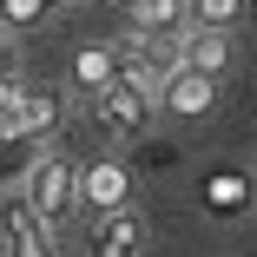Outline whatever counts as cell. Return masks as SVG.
Wrapping results in <instances>:
<instances>
[{
    "instance_id": "1",
    "label": "cell",
    "mask_w": 257,
    "mask_h": 257,
    "mask_svg": "<svg viewBox=\"0 0 257 257\" xmlns=\"http://www.w3.org/2000/svg\"><path fill=\"white\" fill-rule=\"evenodd\" d=\"M73 185H79V165L73 159H60V152H40V159L27 165V211L46 224V231H60L73 211H79V204H73Z\"/></svg>"
},
{
    "instance_id": "2",
    "label": "cell",
    "mask_w": 257,
    "mask_h": 257,
    "mask_svg": "<svg viewBox=\"0 0 257 257\" xmlns=\"http://www.w3.org/2000/svg\"><path fill=\"white\" fill-rule=\"evenodd\" d=\"M125 198H132V172H125L119 159L86 165V172H79V185H73V204H79V211H92V218L125 211Z\"/></svg>"
},
{
    "instance_id": "3",
    "label": "cell",
    "mask_w": 257,
    "mask_h": 257,
    "mask_svg": "<svg viewBox=\"0 0 257 257\" xmlns=\"http://www.w3.org/2000/svg\"><path fill=\"white\" fill-rule=\"evenodd\" d=\"M86 257H145V218L132 211H106L92 231H86Z\"/></svg>"
},
{
    "instance_id": "4",
    "label": "cell",
    "mask_w": 257,
    "mask_h": 257,
    "mask_svg": "<svg viewBox=\"0 0 257 257\" xmlns=\"http://www.w3.org/2000/svg\"><path fill=\"white\" fill-rule=\"evenodd\" d=\"M172 66L178 73H204V79H218L231 66V33H204V27H185L178 46H172Z\"/></svg>"
},
{
    "instance_id": "5",
    "label": "cell",
    "mask_w": 257,
    "mask_h": 257,
    "mask_svg": "<svg viewBox=\"0 0 257 257\" xmlns=\"http://www.w3.org/2000/svg\"><path fill=\"white\" fill-rule=\"evenodd\" d=\"M159 106L172 112V119H204L218 106V79H204V73H165V86H159Z\"/></svg>"
},
{
    "instance_id": "6",
    "label": "cell",
    "mask_w": 257,
    "mask_h": 257,
    "mask_svg": "<svg viewBox=\"0 0 257 257\" xmlns=\"http://www.w3.org/2000/svg\"><path fill=\"white\" fill-rule=\"evenodd\" d=\"M99 125H106L112 139H139L152 125V99L139 86H106L99 92Z\"/></svg>"
},
{
    "instance_id": "7",
    "label": "cell",
    "mask_w": 257,
    "mask_h": 257,
    "mask_svg": "<svg viewBox=\"0 0 257 257\" xmlns=\"http://www.w3.org/2000/svg\"><path fill=\"white\" fill-rule=\"evenodd\" d=\"M0 231H7V257H60L53 231H46V224L27 211V198H20V191L7 198V224H0Z\"/></svg>"
},
{
    "instance_id": "8",
    "label": "cell",
    "mask_w": 257,
    "mask_h": 257,
    "mask_svg": "<svg viewBox=\"0 0 257 257\" xmlns=\"http://www.w3.org/2000/svg\"><path fill=\"white\" fill-rule=\"evenodd\" d=\"M60 112H66V99L53 86H20V139H53Z\"/></svg>"
},
{
    "instance_id": "9",
    "label": "cell",
    "mask_w": 257,
    "mask_h": 257,
    "mask_svg": "<svg viewBox=\"0 0 257 257\" xmlns=\"http://www.w3.org/2000/svg\"><path fill=\"white\" fill-rule=\"evenodd\" d=\"M73 86L86 99H99L106 86H119V53L112 46H79V60H73Z\"/></svg>"
},
{
    "instance_id": "10",
    "label": "cell",
    "mask_w": 257,
    "mask_h": 257,
    "mask_svg": "<svg viewBox=\"0 0 257 257\" xmlns=\"http://www.w3.org/2000/svg\"><path fill=\"white\" fill-rule=\"evenodd\" d=\"M165 33H185V0H145L132 14V40H165Z\"/></svg>"
},
{
    "instance_id": "11",
    "label": "cell",
    "mask_w": 257,
    "mask_h": 257,
    "mask_svg": "<svg viewBox=\"0 0 257 257\" xmlns=\"http://www.w3.org/2000/svg\"><path fill=\"white\" fill-rule=\"evenodd\" d=\"M53 7L60 0H0V27L7 33H33V27L53 20Z\"/></svg>"
},
{
    "instance_id": "12",
    "label": "cell",
    "mask_w": 257,
    "mask_h": 257,
    "mask_svg": "<svg viewBox=\"0 0 257 257\" xmlns=\"http://www.w3.org/2000/svg\"><path fill=\"white\" fill-rule=\"evenodd\" d=\"M185 14H191V27H204V33H231V20L244 14V0H185Z\"/></svg>"
},
{
    "instance_id": "13",
    "label": "cell",
    "mask_w": 257,
    "mask_h": 257,
    "mask_svg": "<svg viewBox=\"0 0 257 257\" xmlns=\"http://www.w3.org/2000/svg\"><path fill=\"white\" fill-rule=\"evenodd\" d=\"M0 139H20V79L0 86Z\"/></svg>"
},
{
    "instance_id": "14",
    "label": "cell",
    "mask_w": 257,
    "mask_h": 257,
    "mask_svg": "<svg viewBox=\"0 0 257 257\" xmlns=\"http://www.w3.org/2000/svg\"><path fill=\"white\" fill-rule=\"evenodd\" d=\"M119 7H125V14H139V7H145V0H119Z\"/></svg>"
}]
</instances>
